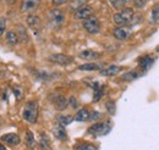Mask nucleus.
<instances>
[{"label": "nucleus", "instance_id": "nucleus-18", "mask_svg": "<svg viewBox=\"0 0 159 150\" xmlns=\"http://www.w3.org/2000/svg\"><path fill=\"white\" fill-rule=\"evenodd\" d=\"M103 68V64H96V62H87L79 66L80 71H100Z\"/></svg>", "mask_w": 159, "mask_h": 150}, {"label": "nucleus", "instance_id": "nucleus-5", "mask_svg": "<svg viewBox=\"0 0 159 150\" xmlns=\"http://www.w3.org/2000/svg\"><path fill=\"white\" fill-rule=\"evenodd\" d=\"M83 28L89 33V34H98L100 32V21L94 15L88 17V19L83 20L82 23Z\"/></svg>", "mask_w": 159, "mask_h": 150}, {"label": "nucleus", "instance_id": "nucleus-23", "mask_svg": "<svg viewBox=\"0 0 159 150\" xmlns=\"http://www.w3.org/2000/svg\"><path fill=\"white\" fill-rule=\"evenodd\" d=\"M26 145L30 148V149H33L34 148V145H36V140H34V137H33V134H32V132L31 131H27L26 132Z\"/></svg>", "mask_w": 159, "mask_h": 150}, {"label": "nucleus", "instance_id": "nucleus-27", "mask_svg": "<svg viewBox=\"0 0 159 150\" xmlns=\"http://www.w3.org/2000/svg\"><path fill=\"white\" fill-rule=\"evenodd\" d=\"M87 2H88V0H74V2H72V5H71V9L77 10L80 7L84 6Z\"/></svg>", "mask_w": 159, "mask_h": 150}, {"label": "nucleus", "instance_id": "nucleus-11", "mask_svg": "<svg viewBox=\"0 0 159 150\" xmlns=\"http://www.w3.org/2000/svg\"><path fill=\"white\" fill-rule=\"evenodd\" d=\"M130 34H131V31L129 27H116L113 29V36L119 40H126L130 37Z\"/></svg>", "mask_w": 159, "mask_h": 150}, {"label": "nucleus", "instance_id": "nucleus-30", "mask_svg": "<svg viewBox=\"0 0 159 150\" xmlns=\"http://www.w3.org/2000/svg\"><path fill=\"white\" fill-rule=\"evenodd\" d=\"M5 29H6V19L1 17L0 19V37L5 33Z\"/></svg>", "mask_w": 159, "mask_h": 150}, {"label": "nucleus", "instance_id": "nucleus-22", "mask_svg": "<svg viewBox=\"0 0 159 150\" xmlns=\"http://www.w3.org/2000/svg\"><path fill=\"white\" fill-rule=\"evenodd\" d=\"M6 42L10 45H16L19 43V36H17V33H15L12 31H9L6 33Z\"/></svg>", "mask_w": 159, "mask_h": 150}, {"label": "nucleus", "instance_id": "nucleus-13", "mask_svg": "<svg viewBox=\"0 0 159 150\" xmlns=\"http://www.w3.org/2000/svg\"><path fill=\"white\" fill-rule=\"evenodd\" d=\"M82 60H86V61H94V60H98L102 57V54L98 53V51H94V50H91V49H88V50H83V51H81L79 55Z\"/></svg>", "mask_w": 159, "mask_h": 150}, {"label": "nucleus", "instance_id": "nucleus-15", "mask_svg": "<svg viewBox=\"0 0 159 150\" xmlns=\"http://www.w3.org/2000/svg\"><path fill=\"white\" fill-rule=\"evenodd\" d=\"M27 24L33 29V31H38L42 27V20L37 15H28L27 16Z\"/></svg>", "mask_w": 159, "mask_h": 150}, {"label": "nucleus", "instance_id": "nucleus-28", "mask_svg": "<svg viewBox=\"0 0 159 150\" xmlns=\"http://www.w3.org/2000/svg\"><path fill=\"white\" fill-rule=\"evenodd\" d=\"M158 19H159V5L157 4L154 6V9L152 10V21H153V23H158Z\"/></svg>", "mask_w": 159, "mask_h": 150}, {"label": "nucleus", "instance_id": "nucleus-7", "mask_svg": "<svg viewBox=\"0 0 159 150\" xmlns=\"http://www.w3.org/2000/svg\"><path fill=\"white\" fill-rule=\"evenodd\" d=\"M93 14H94V11H93V9L89 6V5H84V6H82V7H80L77 9L76 11H75V19L77 20H86L88 19V17H91V16H93Z\"/></svg>", "mask_w": 159, "mask_h": 150}, {"label": "nucleus", "instance_id": "nucleus-9", "mask_svg": "<svg viewBox=\"0 0 159 150\" xmlns=\"http://www.w3.org/2000/svg\"><path fill=\"white\" fill-rule=\"evenodd\" d=\"M40 4V0H22L21 11L22 12H32L34 11Z\"/></svg>", "mask_w": 159, "mask_h": 150}, {"label": "nucleus", "instance_id": "nucleus-14", "mask_svg": "<svg viewBox=\"0 0 159 150\" xmlns=\"http://www.w3.org/2000/svg\"><path fill=\"white\" fill-rule=\"evenodd\" d=\"M153 64H154V59L152 56H149V55H143V56H141L139 59V67H142L143 72L149 70L153 66Z\"/></svg>", "mask_w": 159, "mask_h": 150}, {"label": "nucleus", "instance_id": "nucleus-31", "mask_svg": "<svg viewBox=\"0 0 159 150\" xmlns=\"http://www.w3.org/2000/svg\"><path fill=\"white\" fill-rule=\"evenodd\" d=\"M69 104L71 105V108H72V109H77V108H79V103H77V99H76L75 96H71V98H70Z\"/></svg>", "mask_w": 159, "mask_h": 150}, {"label": "nucleus", "instance_id": "nucleus-33", "mask_svg": "<svg viewBox=\"0 0 159 150\" xmlns=\"http://www.w3.org/2000/svg\"><path fill=\"white\" fill-rule=\"evenodd\" d=\"M69 0H53V5L54 6H60V5H64L66 4Z\"/></svg>", "mask_w": 159, "mask_h": 150}, {"label": "nucleus", "instance_id": "nucleus-20", "mask_svg": "<svg viewBox=\"0 0 159 150\" xmlns=\"http://www.w3.org/2000/svg\"><path fill=\"white\" fill-rule=\"evenodd\" d=\"M89 111L87 109H81L79 113H76V116L74 117V121H77V122H84V121H88L89 118Z\"/></svg>", "mask_w": 159, "mask_h": 150}, {"label": "nucleus", "instance_id": "nucleus-2", "mask_svg": "<svg viewBox=\"0 0 159 150\" xmlns=\"http://www.w3.org/2000/svg\"><path fill=\"white\" fill-rule=\"evenodd\" d=\"M38 110H39L38 103L36 100H31V101H28L23 106L22 116H23V118L28 123H36L37 122V118H38Z\"/></svg>", "mask_w": 159, "mask_h": 150}, {"label": "nucleus", "instance_id": "nucleus-19", "mask_svg": "<svg viewBox=\"0 0 159 150\" xmlns=\"http://www.w3.org/2000/svg\"><path fill=\"white\" fill-rule=\"evenodd\" d=\"M57 120H58V123L60 126L66 127V126H69L74 122V116H71V115H59L57 117Z\"/></svg>", "mask_w": 159, "mask_h": 150}, {"label": "nucleus", "instance_id": "nucleus-17", "mask_svg": "<svg viewBox=\"0 0 159 150\" xmlns=\"http://www.w3.org/2000/svg\"><path fill=\"white\" fill-rule=\"evenodd\" d=\"M53 134H54V137L58 139V140H66L67 139V132L65 130V127H62V126H55L54 128H53Z\"/></svg>", "mask_w": 159, "mask_h": 150}, {"label": "nucleus", "instance_id": "nucleus-6", "mask_svg": "<svg viewBox=\"0 0 159 150\" xmlns=\"http://www.w3.org/2000/svg\"><path fill=\"white\" fill-rule=\"evenodd\" d=\"M49 61L55 64V65H60V66H67L70 64L74 62V57L65 55V54H53L49 56Z\"/></svg>", "mask_w": 159, "mask_h": 150}, {"label": "nucleus", "instance_id": "nucleus-24", "mask_svg": "<svg viewBox=\"0 0 159 150\" xmlns=\"http://www.w3.org/2000/svg\"><path fill=\"white\" fill-rule=\"evenodd\" d=\"M74 150H98V147L94 144H91V143H83V144L75 147Z\"/></svg>", "mask_w": 159, "mask_h": 150}, {"label": "nucleus", "instance_id": "nucleus-34", "mask_svg": "<svg viewBox=\"0 0 159 150\" xmlns=\"http://www.w3.org/2000/svg\"><path fill=\"white\" fill-rule=\"evenodd\" d=\"M0 150H6V149H5V147H4L1 143H0Z\"/></svg>", "mask_w": 159, "mask_h": 150}, {"label": "nucleus", "instance_id": "nucleus-21", "mask_svg": "<svg viewBox=\"0 0 159 150\" xmlns=\"http://www.w3.org/2000/svg\"><path fill=\"white\" fill-rule=\"evenodd\" d=\"M141 75H143V72H139V71H130V72H126L125 75L121 76V79L122 81H127V82H131L136 78H139Z\"/></svg>", "mask_w": 159, "mask_h": 150}, {"label": "nucleus", "instance_id": "nucleus-8", "mask_svg": "<svg viewBox=\"0 0 159 150\" xmlns=\"http://www.w3.org/2000/svg\"><path fill=\"white\" fill-rule=\"evenodd\" d=\"M0 140L4 142V143H6V144L10 145V147H17L21 143L20 135L16 134V133H6V134L1 135Z\"/></svg>", "mask_w": 159, "mask_h": 150}, {"label": "nucleus", "instance_id": "nucleus-3", "mask_svg": "<svg viewBox=\"0 0 159 150\" xmlns=\"http://www.w3.org/2000/svg\"><path fill=\"white\" fill-rule=\"evenodd\" d=\"M48 20H49V26L53 29H59L60 27L64 24V22H65V14L60 9H57V7L52 9L49 11Z\"/></svg>", "mask_w": 159, "mask_h": 150}, {"label": "nucleus", "instance_id": "nucleus-1", "mask_svg": "<svg viewBox=\"0 0 159 150\" xmlns=\"http://www.w3.org/2000/svg\"><path fill=\"white\" fill-rule=\"evenodd\" d=\"M135 11L131 7H124L120 12L114 15V22L119 26V27H127L130 24H134L135 22Z\"/></svg>", "mask_w": 159, "mask_h": 150}, {"label": "nucleus", "instance_id": "nucleus-4", "mask_svg": "<svg viewBox=\"0 0 159 150\" xmlns=\"http://www.w3.org/2000/svg\"><path fill=\"white\" fill-rule=\"evenodd\" d=\"M111 130V122L110 121H105V122H97L94 125H92L87 132L88 134H92V135H105L108 134Z\"/></svg>", "mask_w": 159, "mask_h": 150}, {"label": "nucleus", "instance_id": "nucleus-25", "mask_svg": "<svg viewBox=\"0 0 159 150\" xmlns=\"http://www.w3.org/2000/svg\"><path fill=\"white\" fill-rule=\"evenodd\" d=\"M109 1H110L111 6H113L114 9H116V10L124 9V5H125V2H126V0H109Z\"/></svg>", "mask_w": 159, "mask_h": 150}, {"label": "nucleus", "instance_id": "nucleus-16", "mask_svg": "<svg viewBox=\"0 0 159 150\" xmlns=\"http://www.w3.org/2000/svg\"><path fill=\"white\" fill-rule=\"evenodd\" d=\"M38 145H39L40 150H52V144H50V139H49L48 134L40 133Z\"/></svg>", "mask_w": 159, "mask_h": 150}, {"label": "nucleus", "instance_id": "nucleus-32", "mask_svg": "<svg viewBox=\"0 0 159 150\" xmlns=\"http://www.w3.org/2000/svg\"><path fill=\"white\" fill-rule=\"evenodd\" d=\"M99 117H100V113H97V111H94V113H89V118H88V120H91V121H97Z\"/></svg>", "mask_w": 159, "mask_h": 150}, {"label": "nucleus", "instance_id": "nucleus-12", "mask_svg": "<svg viewBox=\"0 0 159 150\" xmlns=\"http://www.w3.org/2000/svg\"><path fill=\"white\" fill-rule=\"evenodd\" d=\"M124 70V67L118 66V65H110L108 67H103L100 70V75L105 76V77H113V76L118 75L119 72H121Z\"/></svg>", "mask_w": 159, "mask_h": 150}, {"label": "nucleus", "instance_id": "nucleus-29", "mask_svg": "<svg viewBox=\"0 0 159 150\" xmlns=\"http://www.w3.org/2000/svg\"><path fill=\"white\" fill-rule=\"evenodd\" d=\"M147 1H148V0H134V5H135L136 9L141 10V9H144Z\"/></svg>", "mask_w": 159, "mask_h": 150}, {"label": "nucleus", "instance_id": "nucleus-10", "mask_svg": "<svg viewBox=\"0 0 159 150\" xmlns=\"http://www.w3.org/2000/svg\"><path fill=\"white\" fill-rule=\"evenodd\" d=\"M50 100H52V104H53L58 110H64V109L67 106V104H69L67 99H66L64 95H60V94L53 95V96L50 98Z\"/></svg>", "mask_w": 159, "mask_h": 150}, {"label": "nucleus", "instance_id": "nucleus-26", "mask_svg": "<svg viewBox=\"0 0 159 150\" xmlns=\"http://www.w3.org/2000/svg\"><path fill=\"white\" fill-rule=\"evenodd\" d=\"M105 106H107V109H108V113H110V115H115L116 106H115V103H114L113 100H109V101H107Z\"/></svg>", "mask_w": 159, "mask_h": 150}]
</instances>
